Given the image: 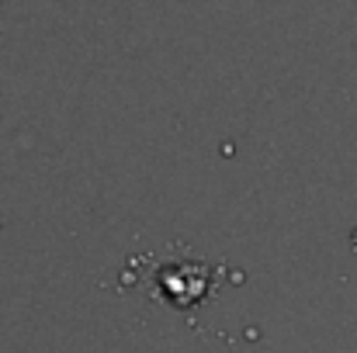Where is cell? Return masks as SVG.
Returning <instances> with one entry per match:
<instances>
[{"mask_svg":"<svg viewBox=\"0 0 357 353\" xmlns=\"http://www.w3.org/2000/svg\"><path fill=\"white\" fill-rule=\"evenodd\" d=\"M354 246H357V233H354Z\"/></svg>","mask_w":357,"mask_h":353,"instance_id":"1","label":"cell"}]
</instances>
